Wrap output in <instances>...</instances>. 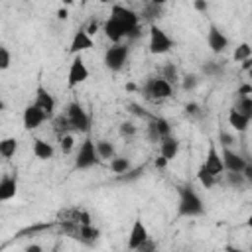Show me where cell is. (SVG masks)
<instances>
[{
  "label": "cell",
  "mask_w": 252,
  "mask_h": 252,
  "mask_svg": "<svg viewBox=\"0 0 252 252\" xmlns=\"http://www.w3.org/2000/svg\"><path fill=\"white\" fill-rule=\"evenodd\" d=\"M57 18H59V20H67V10H65V8L57 10Z\"/></svg>",
  "instance_id": "47"
},
{
  "label": "cell",
  "mask_w": 252,
  "mask_h": 252,
  "mask_svg": "<svg viewBox=\"0 0 252 252\" xmlns=\"http://www.w3.org/2000/svg\"><path fill=\"white\" fill-rule=\"evenodd\" d=\"M228 124H230L236 132H246V128H248V124H250V118L244 116L242 112H238L236 108H230V112H228Z\"/></svg>",
  "instance_id": "20"
},
{
  "label": "cell",
  "mask_w": 252,
  "mask_h": 252,
  "mask_svg": "<svg viewBox=\"0 0 252 252\" xmlns=\"http://www.w3.org/2000/svg\"><path fill=\"white\" fill-rule=\"evenodd\" d=\"M219 142H220V148H230L234 144V136L224 130H219Z\"/></svg>",
  "instance_id": "35"
},
{
  "label": "cell",
  "mask_w": 252,
  "mask_h": 252,
  "mask_svg": "<svg viewBox=\"0 0 252 252\" xmlns=\"http://www.w3.org/2000/svg\"><path fill=\"white\" fill-rule=\"evenodd\" d=\"M154 124H156V128L159 130V134H161V140L165 138V136H171V128H169V122L165 120V118H161V116H152L150 118Z\"/></svg>",
  "instance_id": "29"
},
{
  "label": "cell",
  "mask_w": 252,
  "mask_h": 252,
  "mask_svg": "<svg viewBox=\"0 0 252 252\" xmlns=\"http://www.w3.org/2000/svg\"><path fill=\"white\" fill-rule=\"evenodd\" d=\"M57 138H59V148H61V152H63V154H69V152L73 150V146H75V138H73V134L69 132V134L57 136Z\"/></svg>",
  "instance_id": "31"
},
{
  "label": "cell",
  "mask_w": 252,
  "mask_h": 252,
  "mask_svg": "<svg viewBox=\"0 0 252 252\" xmlns=\"http://www.w3.org/2000/svg\"><path fill=\"white\" fill-rule=\"evenodd\" d=\"M244 177H246V181H252V161H246V167H244Z\"/></svg>",
  "instance_id": "43"
},
{
  "label": "cell",
  "mask_w": 252,
  "mask_h": 252,
  "mask_svg": "<svg viewBox=\"0 0 252 252\" xmlns=\"http://www.w3.org/2000/svg\"><path fill=\"white\" fill-rule=\"evenodd\" d=\"M207 43H209L213 53H222L228 47V37L217 26H211L209 32H207Z\"/></svg>",
  "instance_id": "16"
},
{
  "label": "cell",
  "mask_w": 252,
  "mask_h": 252,
  "mask_svg": "<svg viewBox=\"0 0 252 252\" xmlns=\"http://www.w3.org/2000/svg\"><path fill=\"white\" fill-rule=\"evenodd\" d=\"M197 179H199V183L205 187V189H211V187H215V183H217V179L219 177H215V175H211L203 165L197 169Z\"/></svg>",
  "instance_id": "26"
},
{
  "label": "cell",
  "mask_w": 252,
  "mask_h": 252,
  "mask_svg": "<svg viewBox=\"0 0 252 252\" xmlns=\"http://www.w3.org/2000/svg\"><path fill=\"white\" fill-rule=\"evenodd\" d=\"M232 57H234V61H244V59H248V57H252V45L250 43H240V45H236V49H234V53H232Z\"/></svg>",
  "instance_id": "27"
},
{
  "label": "cell",
  "mask_w": 252,
  "mask_h": 252,
  "mask_svg": "<svg viewBox=\"0 0 252 252\" xmlns=\"http://www.w3.org/2000/svg\"><path fill=\"white\" fill-rule=\"evenodd\" d=\"M22 120H24V126H26V130H35V128H39L45 120H49V116L33 102V104H28L26 108H24V116H22Z\"/></svg>",
  "instance_id": "10"
},
{
  "label": "cell",
  "mask_w": 252,
  "mask_h": 252,
  "mask_svg": "<svg viewBox=\"0 0 252 252\" xmlns=\"http://www.w3.org/2000/svg\"><path fill=\"white\" fill-rule=\"evenodd\" d=\"M118 130H120V136H124V138H132L136 134V126L132 122H122Z\"/></svg>",
  "instance_id": "36"
},
{
  "label": "cell",
  "mask_w": 252,
  "mask_h": 252,
  "mask_svg": "<svg viewBox=\"0 0 252 252\" xmlns=\"http://www.w3.org/2000/svg\"><path fill=\"white\" fill-rule=\"evenodd\" d=\"M250 93H252V87H250V85H242L236 94H250Z\"/></svg>",
  "instance_id": "45"
},
{
  "label": "cell",
  "mask_w": 252,
  "mask_h": 252,
  "mask_svg": "<svg viewBox=\"0 0 252 252\" xmlns=\"http://www.w3.org/2000/svg\"><path fill=\"white\" fill-rule=\"evenodd\" d=\"M219 71H220V67H219V63H215V61H209V63L203 65V73H205V75H217Z\"/></svg>",
  "instance_id": "38"
},
{
  "label": "cell",
  "mask_w": 252,
  "mask_h": 252,
  "mask_svg": "<svg viewBox=\"0 0 252 252\" xmlns=\"http://www.w3.org/2000/svg\"><path fill=\"white\" fill-rule=\"evenodd\" d=\"M102 32H104V35H106L112 43H120V41L126 37V30H124V26H122L116 18H112V16H108V18L104 20V24H102Z\"/></svg>",
  "instance_id": "13"
},
{
  "label": "cell",
  "mask_w": 252,
  "mask_h": 252,
  "mask_svg": "<svg viewBox=\"0 0 252 252\" xmlns=\"http://www.w3.org/2000/svg\"><path fill=\"white\" fill-rule=\"evenodd\" d=\"M110 16H112V18H116V20L124 26L126 35H128V32H132L134 28H138V26H140V16H138L134 10L126 8V6L114 4V6H112V10H110Z\"/></svg>",
  "instance_id": "7"
},
{
  "label": "cell",
  "mask_w": 252,
  "mask_h": 252,
  "mask_svg": "<svg viewBox=\"0 0 252 252\" xmlns=\"http://www.w3.org/2000/svg\"><path fill=\"white\" fill-rule=\"evenodd\" d=\"M232 108H236L238 112H242L244 116H248V118L252 120V96H248V94H238Z\"/></svg>",
  "instance_id": "22"
},
{
  "label": "cell",
  "mask_w": 252,
  "mask_h": 252,
  "mask_svg": "<svg viewBox=\"0 0 252 252\" xmlns=\"http://www.w3.org/2000/svg\"><path fill=\"white\" fill-rule=\"evenodd\" d=\"M32 150H33V156H35L37 159H51V158H53V146H51L49 142L41 140V138H35V140H33Z\"/></svg>",
  "instance_id": "19"
},
{
  "label": "cell",
  "mask_w": 252,
  "mask_h": 252,
  "mask_svg": "<svg viewBox=\"0 0 252 252\" xmlns=\"http://www.w3.org/2000/svg\"><path fill=\"white\" fill-rule=\"evenodd\" d=\"M26 250H28V252H37V250H41V248H39V246H28Z\"/></svg>",
  "instance_id": "48"
},
{
  "label": "cell",
  "mask_w": 252,
  "mask_h": 252,
  "mask_svg": "<svg viewBox=\"0 0 252 252\" xmlns=\"http://www.w3.org/2000/svg\"><path fill=\"white\" fill-rule=\"evenodd\" d=\"M18 179L14 175H2L0 179V201H10L16 197Z\"/></svg>",
  "instance_id": "18"
},
{
  "label": "cell",
  "mask_w": 252,
  "mask_h": 252,
  "mask_svg": "<svg viewBox=\"0 0 252 252\" xmlns=\"http://www.w3.org/2000/svg\"><path fill=\"white\" fill-rule=\"evenodd\" d=\"M159 154H161L167 161L175 159L177 154H179V140L173 138V136H165V138L159 142Z\"/></svg>",
  "instance_id": "17"
},
{
  "label": "cell",
  "mask_w": 252,
  "mask_h": 252,
  "mask_svg": "<svg viewBox=\"0 0 252 252\" xmlns=\"http://www.w3.org/2000/svg\"><path fill=\"white\" fill-rule=\"evenodd\" d=\"M150 2H154V4H159V6H163L167 0H150Z\"/></svg>",
  "instance_id": "49"
},
{
  "label": "cell",
  "mask_w": 252,
  "mask_h": 252,
  "mask_svg": "<svg viewBox=\"0 0 252 252\" xmlns=\"http://www.w3.org/2000/svg\"><path fill=\"white\" fill-rule=\"evenodd\" d=\"M163 79H167L169 83H175V81H179L177 79V69H175V65L173 63H167L165 67H163V75H161Z\"/></svg>",
  "instance_id": "33"
},
{
  "label": "cell",
  "mask_w": 252,
  "mask_h": 252,
  "mask_svg": "<svg viewBox=\"0 0 252 252\" xmlns=\"http://www.w3.org/2000/svg\"><path fill=\"white\" fill-rule=\"evenodd\" d=\"M150 238L148 234V228L146 224L142 222V219H136L134 224H132V230H130V236H128V248L130 250H138L142 242H146Z\"/></svg>",
  "instance_id": "15"
},
{
  "label": "cell",
  "mask_w": 252,
  "mask_h": 252,
  "mask_svg": "<svg viewBox=\"0 0 252 252\" xmlns=\"http://www.w3.org/2000/svg\"><path fill=\"white\" fill-rule=\"evenodd\" d=\"M242 69H244V71L252 69V57H248V59H244V61H242Z\"/></svg>",
  "instance_id": "46"
},
{
  "label": "cell",
  "mask_w": 252,
  "mask_h": 252,
  "mask_svg": "<svg viewBox=\"0 0 252 252\" xmlns=\"http://www.w3.org/2000/svg\"><path fill=\"white\" fill-rule=\"evenodd\" d=\"M197 83H199V77H197V75H185V77L181 79L183 91H193V89L197 87Z\"/></svg>",
  "instance_id": "34"
},
{
  "label": "cell",
  "mask_w": 252,
  "mask_h": 252,
  "mask_svg": "<svg viewBox=\"0 0 252 252\" xmlns=\"http://www.w3.org/2000/svg\"><path fill=\"white\" fill-rule=\"evenodd\" d=\"M35 104H37L49 118H53V114H55V98H53V94H51L43 85H37V89H35Z\"/></svg>",
  "instance_id": "14"
},
{
  "label": "cell",
  "mask_w": 252,
  "mask_h": 252,
  "mask_svg": "<svg viewBox=\"0 0 252 252\" xmlns=\"http://www.w3.org/2000/svg\"><path fill=\"white\" fill-rule=\"evenodd\" d=\"M10 63H12V55H10V51H8V47H0V69L2 71H6L8 67H10Z\"/></svg>",
  "instance_id": "32"
},
{
  "label": "cell",
  "mask_w": 252,
  "mask_h": 252,
  "mask_svg": "<svg viewBox=\"0 0 252 252\" xmlns=\"http://www.w3.org/2000/svg\"><path fill=\"white\" fill-rule=\"evenodd\" d=\"M171 83L163 77H150L142 87V94L146 100H165L171 96Z\"/></svg>",
  "instance_id": "2"
},
{
  "label": "cell",
  "mask_w": 252,
  "mask_h": 252,
  "mask_svg": "<svg viewBox=\"0 0 252 252\" xmlns=\"http://www.w3.org/2000/svg\"><path fill=\"white\" fill-rule=\"evenodd\" d=\"M98 28H100V24H98L96 20H91V22H89V26H87L85 30H87V32H89L91 35H94V33L98 32Z\"/></svg>",
  "instance_id": "40"
},
{
  "label": "cell",
  "mask_w": 252,
  "mask_h": 252,
  "mask_svg": "<svg viewBox=\"0 0 252 252\" xmlns=\"http://www.w3.org/2000/svg\"><path fill=\"white\" fill-rule=\"evenodd\" d=\"M154 163H156V167H158V169H163V167L167 165V159L159 154V158H156V161H154Z\"/></svg>",
  "instance_id": "44"
},
{
  "label": "cell",
  "mask_w": 252,
  "mask_h": 252,
  "mask_svg": "<svg viewBox=\"0 0 252 252\" xmlns=\"http://www.w3.org/2000/svg\"><path fill=\"white\" fill-rule=\"evenodd\" d=\"M16 150H18L16 138H4V140L0 142V154H2V158L10 159V158L16 154Z\"/></svg>",
  "instance_id": "24"
},
{
  "label": "cell",
  "mask_w": 252,
  "mask_h": 252,
  "mask_svg": "<svg viewBox=\"0 0 252 252\" xmlns=\"http://www.w3.org/2000/svg\"><path fill=\"white\" fill-rule=\"evenodd\" d=\"M65 114H67V118H69V122H71L73 132H83V134H87V132L91 130V116L87 114V110L83 108L81 102H77V100L69 102L67 108H65Z\"/></svg>",
  "instance_id": "3"
},
{
  "label": "cell",
  "mask_w": 252,
  "mask_h": 252,
  "mask_svg": "<svg viewBox=\"0 0 252 252\" xmlns=\"http://www.w3.org/2000/svg\"><path fill=\"white\" fill-rule=\"evenodd\" d=\"M98 161H100V156L96 152V144L87 136L79 146V152L75 158V169H89Z\"/></svg>",
  "instance_id": "4"
},
{
  "label": "cell",
  "mask_w": 252,
  "mask_h": 252,
  "mask_svg": "<svg viewBox=\"0 0 252 252\" xmlns=\"http://www.w3.org/2000/svg\"><path fill=\"white\" fill-rule=\"evenodd\" d=\"M224 175H226L228 185H232V187H242L246 183V177H244L242 171H226Z\"/></svg>",
  "instance_id": "30"
},
{
  "label": "cell",
  "mask_w": 252,
  "mask_h": 252,
  "mask_svg": "<svg viewBox=\"0 0 252 252\" xmlns=\"http://www.w3.org/2000/svg\"><path fill=\"white\" fill-rule=\"evenodd\" d=\"M94 45V41H93V35L85 30V28H81L75 35H73V39H71V45H69V51L73 53V55H81L83 51H87V49H91Z\"/></svg>",
  "instance_id": "11"
},
{
  "label": "cell",
  "mask_w": 252,
  "mask_h": 252,
  "mask_svg": "<svg viewBox=\"0 0 252 252\" xmlns=\"http://www.w3.org/2000/svg\"><path fill=\"white\" fill-rule=\"evenodd\" d=\"M53 130H55V134H57V136H63V134L73 132L71 122H69V118H67V114H65V112H63V114H59V116H53Z\"/></svg>",
  "instance_id": "21"
},
{
  "label": "cell",
  "mask_w": 252,
  "mask_h": 252,
  "mask_svg": "<svg viewBox=\"0 0 252 252\" xmlns=\"http://www.w3.org/2000/svg\"><path fill=\"white\" fill-rule=\"evenodd\" d=\"M220 156L224 161V171H244L246 159L240 154H236L232 148H220Z\"/></svg>",
  "instance_id": "12"
},
{
  "label": "cell",
  "mask_w": 252,
  "mask_h": 252,
  "mask_svg": "<svg viewBox=\"0 0 252 252\" xmlns=\"http://www.w3.org/2000/svg\"><path fill=\"white\" fill-rule=\"evenodd\" d=\"M205 213V205L201 197L195 193L191 185H181L179 187V205H177V215L179 217H199Z\"/></svg>",
  "instance_id": "1"
},
{
  "label": "cell",
  "mask_w": 252,
  "mask_h": 252,
  "mask_svg": "<svg viewBox=\"0 0 252 252\" xmlns=\"http://www.w3.org/2000/svg\"><path fill=\"white\" fill-rule=\"evenodd\" d=\"M201 165H203L211 175H215V177L224 175V161H222V156H220V152L217 150L215 142H211V144H209V150H207L205 161H203Z\"/></svg>",
  "instance_id": "8"
},
{
  "label": "cell",
  "mask_w": 252,
  "mask_h": 252,
  "mask_svg": "<svg viewBox=\"0 0 252 252\" xmlns=\"http://www.w3.org/2000/svg\"><path fill=\"white\" fill-rule=\"evenodd\" d=\"M154 248H156V244L148 238L146 242H142V244H140V248H138V250H140V252H144V250H154Z\"/></svg>",
  "instance_id": "42"
},
{
  "label": "cell",
  "mask_w": 252,
  "mask_h": 252,
  "mask_svg": "<svg viewBox=\"0 0 252 252\" xmlns=\"http://www.w3.org/2000/svg\"><path fill=\"white\" fill-rule=\"evenodd\" d=\"M110 169H112L114 173H126V171L130 169V161H128L126 158L114 156V158L110 159Z\"/></svg>",
  "instance_id": "28"
},
{
  "label": "cell",
  "mask_w": 252,
  "mask_h": 252,
  "mask_svg": "<svg viewBox=\"0 0 252 252\" xmlns=\"http://www.w3.org/2000/svg\"><path fill=\"white\" fill-rule=\"evenodd\" d=\"M185 112H187V116H201V106L197 102H187Z\"/></svg>",
  "instance_id": "39"
},
{
  "label": "cell",
  "mask_w": 252,
  "mask_h": 252,
  "mask_svg": "<svg viewBox=\"0 0 252 252\" xmlns=\"http://www.w3.org/2000/svg\"><path fill=\"white\" fill-rule=\"evenodd\" d=\"M128 53H130L128 45H124V43H112L104 51V65H106V69L112 71V73H118L126 65V61H128Z\"/></svg>",
  "instance_id": "6"
},
{
  "label": "cell",
  "mask_w": 252,
  "mask_h": 252,
  "mask_svg": "<svg viewBox=\"0 0 252 252\" xmlns=\"http://www.w3.org/2000/svg\"><path fill=\"white\" fill-rule=\"evenodd\" d=\"M173 39L167 35L165 30H161L158 24H150V53L154 55H163L171 51Z\"/></svg>",
  "instance_id": "5"
},
{
  "label": "cell",
  "mask_w": 252,
  "mask_h": 252,
  "mask_svg": "<svg viewBox=\"0 0 252 252\" xmlns=\"http://www.w3.org/2000/svg\"><path fill=\"white\" fill-rule=\"evenodd\" d=\"M87 79H89V69H87V65H85L83 57H81V55H75V57H73V61H71V67H69L67 87H69V89H73V87H77V85L85 83Z\"/></svg>",
  "instance_id": "9"
},
{
  "label": "cell",
  "mask_w": 252,
  "mask_h": 252,
  "mask_svg": "<svg viewBox=\"0 0 252 252\" xmlns=\"http://www.w3.org/2000/svg\"><path fill=\"white\" fill-rule=\"evenodd\" d=\"M96 152H98L100 159H112L114 154H116L114 146H112L108 140H98V142H96Z\"/></svg>",
  "instance_id": "25"
},
{
  "label": "cell",
  "mask_w": 252,
  "mask_h": 252,
  "mask_svg": "<svg viewBox=\"0 0 252 252\" xmlns=\"http://www.w3.org/2000/svg\"><path fill=\"white\" fill-rule=\"evenodd\" d=\"M248 77H250V79H252V69H248Z\"/></svg>",
  "instance_id": "51"
},
{
  "label": "cell",
  "mask_w": 252,
  "mask_h": 252,
  "mask_svg": "<svg viewBox=\"0 0 252 252\" xmlns=\"http://www.w3.org/2000/svg\"><path fill=\"white\" fill-rule=\"evenodd\" d=\"M146 130H148V138L152 140V142H161V134H159V130L156 128V124L150 120L148 122V126H146Z\"/></svg>",
  "instance_id": "37"
},
{
  "label": "cell",
  "mask_w": 252,
  "mask_h": 252,
  "mask_svg": "<svg viewBox=\"0 0 252 252\" xmlns=\"http://www.w3.org/2000/svg\"><path fill=\"white\" fill-rule=\"evenodd\" d=\"M246 224H248V226H250V228H252V215H250V217H248V220H246Z\"/></svg>",
  "instance_id": "50"
},
{
  "label": "cell",
  "mask_w": 252,
  "mask_h": 252,
  "mask_svg": "<svg viewBox=\"0 0 252 252\" xmlns=\"http://www.w3.org/2000/svg\"><path fill=\"white\" fill-rule=\"evenodd\" d=\"M81 2H83V4H85V2H87V0H81Z\"/></svg>",
  "instance_id": "52"
},
{
  "label": "cell",
  "mask_w": 252,
  "mask_h": 252,
  "mask_svg": "<svg viewBox=\"0 0 252 252\" xmlns=\"http://www.w3.org/2000/svg\"><path fill=\"white\" fill-rule=\"evenodd\" d=\"M140 18H142L144 22L154 24V20L161 18V6H159V4H154V2H148V6L144 8V12L140 14Z\"/></svg>",
  "instance_id": "23"
},
{
  "label": "cell",
  "mask_w": 252,
  "mask_h": 252,
  "mask_svg": "<svg viewBox=\"0 0 252 252\" xmlns=\"http://www.w3.org/2000/svg\"><path fill=\"white\" fill-rule=\"evenodd\" d=\"M193 4H195V10H197V12H207V8H209L207 0H195Z\"/></svg>",
  "instance_id": "41"
}]
</instances>
